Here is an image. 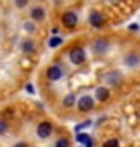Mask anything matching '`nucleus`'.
<instances>
[{
    "label": "nucleus",
    "mask_w": 140,
    "mask_h": 147,
    "mask_svg": "<svg viewBox=\"0 0 140 147\" xmlns=\"http://www.w3.org/2000/svg\"><path fill=\"white\" fill-rule=\"evenodd\" d=\"M22 50H24V52H32L34 50V41L32 40H24L22 41Z\"/></svg>",
    "instance_id": "obj_12"
},
{
    "label": "nucleus",
    "mask_w": 140,
    "mask_h": 147,
    "mask_svg": "<svg viewBox=\"0 0 140 147\" xmlns=\"http://www.w3.org/2000/svg\"><path fill=\"white\" fill-rule=\"evenodd\" d=\"M56 147H70V142L67 138H60V140L56 142Z\"/></svg>",
    "instance_id": "obj_17"
},
{
    "label": "nucleus",
    "mask_w": 140,
    "mask_h": 147,
    "mask_svg": "<svg viewBox=\"0 0 140 147\" xmlns=\"http://www.w3.org/2000/svg\"><path fill=\"white\" fill-rule=\"evenodd\" d=\"M68 57H70V61H72L74 65H81V63H85V59H86L85 49H81V47H74V49H70Z\"/></svg>",
    "instance_id": "obj_1"
},
{
    "label": "nucleus",
    "mask_w": 140,
    "mask_h": 147,
    "mask_svg": "<svg viewBox=\"0 0 140 147\" xmlns=\"http://www.w3.org/2000/svg\"><path fill=\"white\" fill-rule=\"evenodd\" d=\"M76 140H77L79 144H85V145H90V144H93V142H92V138L88 136V135H83V133H79V135L76 136Z\"/></svg>",
    "instance_id": "obj_15"
},
{
    "label": "nucleus",
    "mask_w": 140,
    "mask_h": 147,
    "mask_svg": "<svg viewBox=\"0 0 140 147\" xmlns=\"http://www.w3.org/2000/svg\"><path fill=\"white\" fill-rule=\"evenodd\" d=\"M88 22H90V25H93V27H102V25H104V16H102L101 13L93 11V13H90Z\"/></svg>",
    "instance_id": "obj_7"
},
{
    "label": "nucleus",
    "mask_w": 140,
    "mask_h": 147,
    "mask_svg": "<svg viewBox=\"0 0 140 147\" xmlns=\"http://www.w3.org/2000/svg\"><path fill=\"white\" fill-rule=\"evenodd\" d=\"M36 135H38L40 138H49L50 135H52V124L50 122H40L38 124V129H36Z\"/></svg>",
    "instance_id": "obj_3"
},
{
    "label": "nucleus",
    "mask_w": 140,
    "mask_h": 147,
    "mask_svg": "<svg viewBox=\"0 0 140 147\" xmlns=\"http://www.w3.org/2000/svg\"><path fill=\"white\" fill-rule=\"evenodd\" d=\"M104 79H106V83H108V84H119V83H120V79H122V76H120V72L113 70V72H108Z\"/></svg>",
    "instance_id": "obj_8"
},
{
    "label": "nucleus",
    "mask_w": 140,
    "mask_h": 147,
    "mask_svg": "<svg viewBox=\"0 0 140 147\" xmlns=\"http://www.w3.org/2000/svg\"><path fill=\"white\" fill-rule=\"evenodd\" d=\"M124 61H126V65H128V67H131V68H133V67H138V65H140V56L135 54V52H133V54H128Z\"/></svg>",
    "instance_id": "obj_10"
},
{
    "label": "nucleus",
    "mask_w": 140,
    "mask_h": 147,
    "mask_svg": "<svg viewBox=\"0 0 140 147\" xmlns=\"http://www.w3.org/2000/svg\"><path fill=\"white\" fill-rule=\"evenodd\" d=\"M24 27H25V31H29V32H32V31H34V25H32V24H25Z\"/></svg>",
    "instance_id": "obj_21"
},
{
    "label": "nucleus",
    "mask_w": 140,
    "mask_h": 147,
    "mask_svg": "<svg viewBox=\"0 0 140 147\" xmlns=\"http://www.w3.org/2000/svg\"><path fill=\"white\" fill-rule=\"evenodd\" d=\"M61 22H63V25L65 27H68V29H72V27H76L77 25V14L74 13V11H67L61 16Z\"/></svg>",
    "instance_id": "obj_4"
},
{
    "label": "nucleus",
    "mask_w": 140,
    "mask_h": 147,
    "mask_svg": "<svg viewBox=\"0 0 140 147\" xmlns=\"http://www.w3.org/2000/svg\"><path fill=\"white\" fill-rule=\"evenodd\" d=\"M60 45H63V38H60V36H52V38L49 40V47L50 49H56Z\"/></svg>",
    "instance_id": "obj_14"
},
{
    "label": "nucleus",
    "mask_w": 140,
    "mask_h": 147,
    "mask_svg": "<svg viewBox=\"0 0 140 147\" xmlns=\"http://www.w3.org/2000/svg\"><path fill=\"white\" fill-rule=\"evenodd\" d=\"M108 47H110V43H108L106 40H95V41L92 43V49H93V52H95V54H102V52H106Z\"/></svg>",
    "instance_id": "obj_6"
},
{
    "label": "nucleus",
    "mask_w": 140,
    "mask_h": 147,
    "mask_svg": "<svg viewBox=\"0 0 140 147\" xmlns=\"http://www.w3.org/2000/svg\"><path fill=\"white\" fill-rule=\"evenodd\" d=\"M13 147H29V145H27L25 142H18V144H14Z\"/></svg>",
    "instance_id": "obj_24"
},
{
    "label": "nucleus",
    "mask_w": 140,
    "mask_h": 147,
    "mask_svg": "<svg viewBox=\"0 0 140 147\" xmlns=\"http://www.w3.org/2000/svg\"><path fill=\"white\" fill-rule=\"evenodd\" d=\"M74 104H76V95H74V93H68L67 97L63 99V106H65V108H72Z\"/></svg>",
    "instance_id": "obj_13"
},
{
    "label": "nucleus",
    "mask_w": 140,
    "mask_h": 147,
    "mask_svg": "<svg viewBox=\"0 0 140 147\" xmlns=\"http://www.w3.org/2000/svg\"><path fill=\"white\" fill-rule=\"evenodd\" d=\"M27 2H29V0H14V5L22 9V7H25V5H27Z\"/></svg>",
    "instance_id": "obj_20"
},
{
    "label": "nucleus",
    "mask_w": 140,
    "mask_h": 147,
    "mask_svg": "<svg viewBox=\"0 0 140 147\" xmlns=\"http://www.w3.org/2000/svg\"><path fill=\"white\" fill-rule=\"evenodd\" d=\"M104 147H119V140H115V138H112V140H106V142H104Z\"/></svg>",
    "instance_id": "obj_18"
},
{
    "label": "nucleus",
    "mask_w": 140,
    "mask_h": 147,
    "mask_svg": "<svg viewBox=\"0 0 140 147\" xmlns=\"http://www.w3.org/2000/svg\"><path fill=\"white\" fill-rule=\"evenodd\" d=\"M77 108H79V111H90L93 108V99L90 95H83V97L77 100Z\"/></svg>",
    "instance_id": "obj_5"
},
{
    "label": "nucleus",
    "mask_w": 140,
    "mask_h": 147,
    "mask_svg": "<svg viewBox=\"0 0 140 147\" xmlns=\"http://www.w3.org/2000/svg\"><path fill=\"white\" fill-rule=\"evenodd\" d=\"M25 90H27L29 93H34V86H32V84H27V86H25Z\"/></svg>",
    "instance_id": "obj_22"
},
{
    "label": "nucleus",
    "mask_w": 140,
    "mask_h": 147,
    "mask_svg": "<svg viewBox=\"0 0 140 147\" xmlns=\"http://www.w3.org/2000/svg\"><path fill=\"white\" fill-rule=\"evenodd\" d=\"M31 18H32L34 22H41L43 18H45V9H43V7H40V5L32 7V9H31Z\"/></svg>",
    "instance_id": "obj_9"
},
{
    "label": "nucleus",
    "mask_w": 140,
    "mask_h": 147,
    "mask_svg": "<svg viewBox=\"0 0 140 147\" xmlns=\"http://www.w3.org/2000/svg\"><path fill=\"white\" fill-rule=\"evenodd\" d=\"M95 97H97V100H101V102L108 100V97H110V92H108V88H104V86H99L97 90H95Z\"/></svg>",
    "instance_id": "obj_11"
},
{
    "label": "nucleus",
    "mask_w": 140,
    "mask_h": 147,
    "mask_svg": "<svg viewBox=\"0 0 140 147\" xmlns=\"http://www.w3.org/2000/svg\"><path fill=\"white\" fill-rule=\"evenodd\" d=\"M138 29H140L138 24H131V25H129V31H138Z\"/></svg>",
    "instance_id": "obj_23"
},
{
    "label": "nucleus",
    "mask_w": 140,
    "mask_h": 147,
    "mask_svg": "<svg viewBox=\"0 0 140 147\" xmlns=\"http://www.w3.org/2000/svg\"><path fill=\"white\" fill-rule=\"evenodd\" d=\"M63 77V68L60 65H50L47 68V79L49 81H60Z\"/></svg>",
    "instance_id": "obj_2"
},
{
    "label": "nucleus",
    "mask_w": 140,
    "mask_h": 147,
    "mask_svg": "<svg viewBox=\"0 0 140 147\" xmlns=\"http://www.w3.org/2000/svg\"><path fill=\"white\" fill-rule=\"evenodd\" d=\"M88 126H92V122H90V120H86V122H83V124H77V126H76V131L79 133L81 129H85V127H88Z\"/></svg>",
    "instance_id": "obj_19"
},
{
    "label": "nucleus",
    "mask_w": 140,
    "mask_h": 147,
    "mask_svg": "<svg viewBox=\"0 0 140 147\" xmlns=\"http://www.w3.org/2000/svg\"><path fill=\"white\" fill-rule=\"evenodd\" d=\"M7 120H4V119H0V135H5L7 133Z\"/></svg>",
    "instance_id": "obj_16"
}]
</instances>
